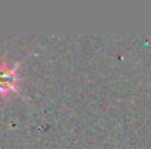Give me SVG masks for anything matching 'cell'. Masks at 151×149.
I'll list each match as a JSON object with an SVG mask.
<instances>
[{
  "instance_id": "obj_1",
  "label": "cell",
  "mask_w": 151,
  "mask_h": 149,
  "mask_svg": "<svg viewBox=\"0 0 151 149\" xmlns=\"http://www.w3.org/2000/svg\"><path fill=\"white\" fill-rule=\"evenodd\" d=\"M18 85L16 67H12L9 63H0V94L15 91Z\"/></svg>"
}]
</instances>
